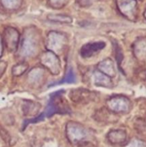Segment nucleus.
Instances as JSON below:
<instances>
[{"label":"nucleus","instance_id":"0eeeda50","mask_svg":"<svg viewBox=\"0 0 146 147\" xmlns=\"http://www.w3.org/2000/svg\"><path fill=\"white\" fill-rule=\"evenodd\" d=\"M116 5L120 14L130 20H135L137 17V0H116Z\"/></svg>","mask_w":146,"mask_h":147},{"label":"nucleus","instance_id":"9d476101","mask_svg":"<svg viewBox=\"0 0 146 147\" xmlns=\"http://www.w3.org/2000/svg\"><path fill=\"white\" fill-rule=\"evenodd\" d=\"M105 43L102 41L89 42L82 46L80 50V55L83 58H88L94 56L98 52L104 49Z\"/></svg>","mask_w":146,"mask_h":147},{"label":"nucleus","instance_id":"4468645a","mask_svg":"<svg viewBox=\"0 0 146 147\" xmlns=\"http://www.w3.org/2000/svg\"><path fill=\"white\" fill-rule=\"evenodd\" d=\"M109 141L113 144H120L125 141L127 134L125 131L121 129L113 130L110 131L107 135Z\"/></svg>","mask_w":146,"mask_h":147},{"label":"nucleus","instance_id":"9b49d317","mask_svg":"<svg viewBox=\"0 0 146 147\" xmlns=\"http://www.w3.org/2000/svg\"><path fill=\"white\" fill-rule=\"evenodd\" d=\"M133 53L138 60L146 61V37H140L135 42Z\"/></svg>","mask_w":146,"mask_h":147},{"label":"nucleus","instance_id":"39448f33","mask_svg":"<svg viewBox=\"0 0 146 147\" xmlns=\"http://www.w3.org/2000/svg\"><path fill=\"white\" fill-rule=\"evenodd\" d=\"M40 63L52 74L58 75L61 71V63L55 53L51 51L43 53L40 56Z\"/></svg>","mask_w":146,"mask_h":147},{"label":"nucleus","instance_id":"b1692460","mask_svg":"<svg viewBox=\"0 0 146 147\" xmlns=\"http://www.w3.org/2000/svg\"><path fill=\"white\" fill-rule=\"evenodd\" d=\"M3 53V40L2 37L0 35V57H1Z\"/></svg>","mask_w":146,"mask_h":147},{"label":"nucleus","instance_id":"4be33fe9","mask_svg":"<svg viewBox=\"0 0 146 147\" xmlns=\"http://www.w3.org/2000/svg\"><path fill=\"white\" fill-rule=\"evenodd\" d=\"M7 64L6 62L4 61H1L0 62V78L1 77L4 73L5 72L6 69H7Z\"/></svg>","mask_w":146,"mask_h":147},{"label":"nucleus","instance_id":"6e6552de","mask_svg":"<svg viewBox=\"0 0 146 147\" xmlns=\"http://www.w3.org/2000/svg\"><path fill=\"white\" fill-rule=\"evenodd\" d=\"M20 36L19 32L15 28L8 27L3 33V44L9 52H14L18 48Z\"/></svg>","mask_w":146,"mask_h":147},{"label":"nucleus","instance_id":"5701e85b","mask_svg":"<svg viewBox=\"0 0 146 147\" xmlns=\"http://www.w3.org/2000/svg\"><path fill=\"white\" fill-rule=\"evenodd\" d=\"M94 0H78V2L80 3V4H81L82 6H88L91 5L93 3Z\"/></svg>","mask_w":146,"mask_h":147},{"label":"nucleus","instance_id":"ddd939ff","mask_svg":"<svg viewBox=\"0 0 146 147\" xmlns=\"http://www.w3.org/2000/svg\"><path fill=\"white\" fill-rule=\"evenodd\" d=\"M93 80H94V85H96L97 86L104 88L113 87L111 78L103 74L102 73L100 72L99 70L94 72V74H93Z\"/></svg>","mask_w":146,"mask_h":147},{"label":"nucleus","instance_id":"423d86ee","mask_svg":"<svg viewBox=\"0 0 146 147\" xmlns=\"http://www.w3.org/2000/svg\"><path fill=\"white\" fill-rule=\"evenodd\" d=\"M66 132L68 139L72 143L82 142L87 135V131L82 125L73 121H70L67 123Z\"/></svg>","mask_w":146,"mask_h":147},{"label":"nucleus","instance_id":"20e7f679","mask_svg":"<svg viewBox=\"0 0 146 147\" xmlns=\"http://www.w3.org/2000/svg\"><path fill=\"white\" fill-rule=\"evenodd\" d=\"M107 108L113 113H128L131 108V102L123 96H115L107 100Z\"/></svg>","mask_w":146,"mask_h":147},{"label":"nucleus","instance_id":"f3484780","mask_svg":"<svg viewBox=\"0 0 146 147\" xmlns=\"http://www.w3.org/2000/svg\"><path fill=\"white\" fill-rule=\"evenodd\" d=\"M1 4L6 9L17 10L22 4V0H1Z\"/></svg>","mask_w":146,"mask_h":147},{"label":"nucleus","instance_id":"393cba45","mask_svg":"<svg viewBox=\"0 0 146 147\" xmlns=\"http://www.w3.org/2000/svg\"><path fill=\"white\" fill-rule=\"evenodd\" d=\"M143 16H144L145 19V20H146V9H145V11H144V14H143Z\"/></svg>","mask_w":146,"mask_h":147},{"label":"nucleus","instance_id":"dca6fc26","mask_svg":"<svg viewBox=\"0 0 146 147\" xmlns=\"http://www.w3.org/2000/svg\"><path fill=\"white\" fill-rule=\"evenodd\" d=\"M47 19L50 21L54 22L64 23V24H70L72 22V19L71 17L62 14H50L47 15Z\"/></svg>","mask_w":146,"mask_h":147},{"label":"nucleus","instance_id":"f257e3e1","mask_svg":"<svg viewBox=\"0 0 146 147\" xmlns=\"http://www.w3.org/2000/svg\"><path fill=\"white\" fill-rule=\"evenodd\" d=\"M38 48L39 37L37 32L33 29L26 30L20 44V56L23 57H32L37 54Z\"/></svg>","mask_w":146,"mask_h":147},{"label":"nucleus","instance_id":"f03ea898","mask_svg":"<svg viewBox=\"0 0 146 147\" xmlns=\"http://www.w3.org/2000/svg\"><path fill=\"white\" fill-rule=\"evenodd\" d=\"M62 93V91L60 90L51 95V98H50L47 109L44 113H42L44 117L45 116L49 117L57 113H64L69 111L70 109L66 103L65 100H64Z\"/></svg>","mask_w":146,"mask_h":147},{"label":"nucleus","instance_id":"7ed1b4c3","mask_svg":"<svg viewBox=\"0 0 146 147\" xmlns=\"http://www.w3.org/2000/svg\"><path fill=\"white\" fill-rule=\"evenodd\" d=\"M67 44V37L60 32L51 31L47 35V48L56 55L62 53Z\"/></svg>","mask_w":146,"mask_h":147},{"label":"nucleus","instance_id":"a211bd4d","mask_svg":"<svg viewBox=\"0 0 146 147\" xmlns=\"http://www.w3.org/2000/svg\"><path fill=\"white\" fill-rule=\"evenodd\" d=\"M27 68H28V65L25 63H19V64L16 65L12 67L11 70V73L14 76H21L24 74L26 71H27Z\"/></svg>","mask_w":146,"mask_h":147},{"label":"nucleus","instance_id":"1a4fd4ad","mask_svg":"<svg viewBox=\"0 0 146 147\" xmlns=\"http://www.w3.org/2000/svg\"><path fill=\"white\" fill-rule=\"evenodd\" d=\"M70 97L75 103H88L95 98V93L83 88L75 89L70 92Z\"/></svg>","mask_w":146,"mask_h":147},{"label":"nucleus","instance_id":"2eb2a0df","mask_svg":"<svg viewBox=\"0 0 146 147\" xmlns=\"http://www.w3.org/2000/svg\"><path fill=\"white\" fill-rule=\"evenodd\" d=\"M44 76V70L40 67H35L29 73L28 81L33 85L39 84L43 80Z\"/></svg>","mask_w":146,"mask_h":147},{"label":"nucleus","instance_id":"412c9836","mask_svg":"<svg viewBox=\"0 0 146 147\" xmlns=\"http://www.w3.org/2000/svg\"><path fill=\"white\" fill-rule=\"evenodd\" d=\"M127 147H146V143L141 140L134 139L129 144Z\"/></svg>","mask_w":146,"mask_h":147},{"label":"nucleus","instance_id":"f8f14e48","mask_svg":"<svg viewBox=\"0 0 146 147\" xmlns=\"http://www.w3.org/2000/svg\"><path fill=\"white\" fill-rule=\"evenodd\" d=\"M97 68L99 71L110 78L115 77L116 75L114 63L110 58H106L100 62L97 65Z\"/></svg>","mask_w":146,"mask_h":147},{"label":"nucleus","instance_id":"aec40b11","mask_svg":"<svg viewBox=\"0 0 146 147\" xmlns=\"http://www.w3.org/2000/svg\"><path fill=\"white\" fill-rule=\"evenodd\" d=\"M74 80H75V78H74V73H73L72 70L70 69V70L68 71V73H67V76H65V78H64L62 80H61V81L59 83V84H60V83H73Z\"/></svg>","mask_w":146,"mask_h":147},{"label":"nucleus","instance_id":"6ab92c4d","mask_svg":"<svg viewBox=\"0 0 146 147\" xmlns=\"http://www.w3.org/2000/svg\"><path fill=\"white\" fill-rule=\"evenodd\" d=\"M69 0H48L49 4L54 9H60L67 4Z\"/></svg>","mask_w":146,"mask_h":147}]
</instances>
